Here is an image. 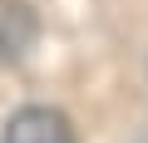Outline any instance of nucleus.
Segmentation results:
<instances>
[{
	"label": "nucleus",
	"instance_id": "1",
	"mask_svg": "<svg viewBox=\"0 0 148 143\" xmlns=\"http://www.w3.org/2000/svg\"><path fill=\"white\" fill-rule=\"evenodd\" d=\"M5 143H74V128L59 109H45V104H30L20 114H10L5 123Z\"/></svg>",
	"mask_w": 148,
	"mask_h": 143
},
{
	"label": "nucleus",
	"instance_id": "2",
	"mask_svg": "<svg viewBox=\"0 0 148 143\" xmlns=\"http://www.w3.org/2000/svg\"><path fill=\"white\" fill-rule=\"evenodd\" d=\"M40 40V15L30 0H0V59H25Z\"/></svg>",
	"mask_w": 148,
	"mask_h": 143
}]
</instances>
